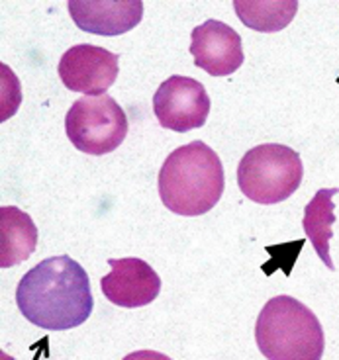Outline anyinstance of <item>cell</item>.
I'll return each instance as SVG.
<instances>
[{
	"label": "cell",
	"instance_id": "obj_1",
	"mask_svg": "<svg viewBox=\"0 0 339 360\" xmlns=\"http://www.w3.org/2000/svg\"><path fill=\"white\" fill-rule=\"evenodd\" d=\"M16 304L32 325L47 331H67L92 314V292L87 270L71 257H51L24 274Z\"/></svg>",
	"mask_w": 339,
	"mask_h": 360
},
{
	"label": "cell",
	"instance_id": "obj_2",
	"mask_svg": "<svg viewBox=\"0 0 339 360\" xmlns=\"http://www.w3.org/2000/svg\"><path fill=\"white\" fill-rule=\"evenodd\" d=\"M157 184L161 202L173 214L202 216L222 198L226 186L222 161L202 141L183 145L165 159Z\"/></svg>",
	"mask_w": 339,
	"mask_h": 360
},
{
	"label": "cell",
	"instance_id": "obj_3",
	"mask_svg": "<svg viewBox=\"0 0 339 360\" xmlns=\"http://www.w3.org/2000/svg\"><path fill=\"white\" fill-rule=\"evenodd\" d=\"M255 341L267 360H321L326 347L316 314L290 296L265 304L255 323Z\"/></svg>",
	"mask_w": 339,
	"mask_h": 360
},
{
	"label": "cell",
	"instance_id": "obj_4",
	"mask_svg": "<svg viewBox=\"0 0 339 360\" xmlns=\"http://www.w3.org/2000/svg\"><path fill=\"white\" fill-rule=\"evenodd\" d=\"M304 176V165L295 149L281 143L257 145L243 155L238 184L245 198L271 206L295 194Z\"/></svg>",
	"mask_w": 339,
	"mask_h": 360
},
{
	"label": "cell",
	"instance_id": "obj_5",
	"mask_svg": "<svg viewBox=\"0 0 339 360\" xmlns=\"http://www.w3.org/2000/svg\"><path fill=\"white\" fill-rule=\"evenodd\" d=\"M128 116L108 94L80 96L65 116V131L75 149L87 155H106L128 135Z\"/></svg>",
	"mask_w": 339,
	"mask_h": 360
},
{
	"label": "cell",
	"instance_id": "obj_6",
	"mask_svg": "<svg viewBox=\"0 0 339 360\" xmlns=\"http://www.w3.org/2000/svg\"><path fill=\"white\" fill-rule=\"evenodd\" d=\"M153 112L163 127L187 134L206 124L210 114V96L197 79L173 75L155 92Z\"/></svg>",
	"mask_w": 339,
	"mask_h": 360
},
{
	"label": "cell",
	"instance_id": "obj_7",
	"mask_svg": "<svg viewBox=\"0 0 339 360\" xmlns=\"http://www.w3.org/2000/svg\"><path fill=\"white\" fill-rule=\"evenodd\" d=\"M120 59L104 47L80 44L65 51L59 61V79L73 92L102 96L116 82Z\"/></svg>",
	"mask_w": 339,
	"mask_h": 360
},
{
	"label": "cell",
	"instance_id": "obj_8",
	"mask_svg": "<svg viewBox=\"0 0 339 360\" xmlns=\"http://www.w3.org/2000/svg\"><path fill=\"white\" fill-rule=\"evenodd\" d=\"M190 53L195 63L212 77H228L243 65L240 34L220 20H208L192 30Z\"/></svg>",
	"mask_w": 339,
	"mask_h": 360
},
{
	"label": "cell",
	"instance_id": "obj_9",
	"mask_svg": "<svg viewBox=\"0 0 339 360\" xmlns=\"http://www.w3.org/2000/svg\"><path fill=\"white\" fill-rule=\"evenodd\" d=\"M112 272L102 276L100 288L110 304L120 307L149 306L161 292L159 274L142 259H110Z\"/></svg>",
	"mask_w": 339,
	"mask_h": 360
},
{
	"label": "cell",
	"instance_id": "obj_10",
	"mask_svg": "<svg viewBox=\"0 0 339 360\" xmlns=\"http://www.w3.org/2000/svg\"><path fill=\"white\" fill-rule=\"evenodd\" d=\"M73 22L97 36H122L143 18L142 0H69Z\"/></svg>",
	"mask_w": 339,
	"mask_h": 360
},
{
	"label": "cell",
	"instance_id": "obj_11",
	"mask_svg": "<svg viewBox=\"0 0 339 360\" xmlns=\"http://www.w3.org/2000/svg\"><path fill=\"white\" fill-rule=\"evenodd\" d=\"M37 227L16 206L0 207V269L16 266L36 251Z\"/></svg>",
	"mask_w": 339,
	"mask_h": 360
},
{
	"label": "cell",
	"instance_id": "obj_12",
	"mask_svg": "<svg viewBox=\"0 0 339 360\" xmlns=\"http://www.w3.org/2000/svg\"><path fill=\"white\" fill-rule=\"evenodd\" d=\"M339 194V188H323L316 192V196L310 200V204L304 210V231L308 239L312 241L314 251L318 252L321 261L330 270H335L333 262L330 259V239H331V225L335 224V204L333 196Z\"/></svg>",
	"mask_w": 339,
	"mask_h": 360
},
{
	"label": "cell",
	"instance_id": "obj_13",
	"mask_svg": "<svg viewBox=\"0 0 339 360\" xmlns=\"http://www.w3.org/2000/svg\"><path fill=\"white\" fill-rule=\"evenodd\" d=\"M238 18L251 30L273 34L285 30L296 16V0H235Z\"/></svg>",
	"mask_w": 339,
	"mask_h": 360
},
{
	"label": "cell",
	"instance_id": "obj_14",
	"mask_svg": "<svg viewBox=\"0 0 339 360\" xmlns=\"http://www.w3.org/2000/svg\"><path fill=\"white\" fill-rule=\"evenodd\" d=\"M124 360H173L167 354L157 351H135L132 354L124 356Z\"/></svg>",
	"mask_w": 339,
	"mask_h": 360
}]
</instances>
